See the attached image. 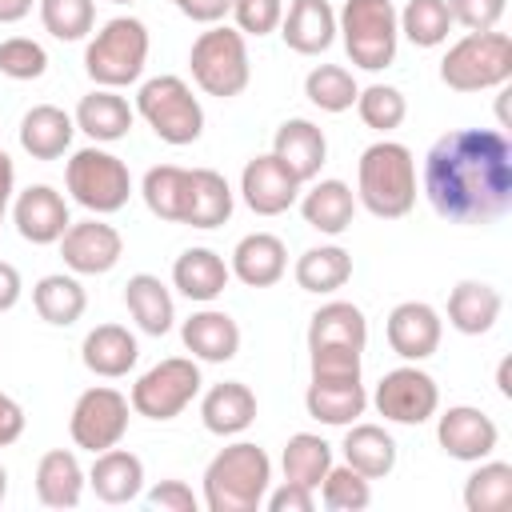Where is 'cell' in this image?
Returning a JSON list of instances; mask_svg holds the SVG:
<instances>
[{
    "mask_svg": "<svg viewBox=\"0 0 512 512\" xmlns=\"http://www.w3.org/2000/svg\"><path fill=\"white\" fill-rule=\"evenodd\" d=\"M200 420L212 436H240L256 420V392L244 380H220L204 392Z\"/></svg>",
    "mask_w": 512,
    "mask_h": 512,
    "instance_id": "23",
    "label": "cell"
},
{
    "mask_svg": "<svg viewBox=\"0 0 512 512\" xmlns=\"http://www.w3.org/2000/svg\"><path fill=\"white\" fill-rule=\"evenodd\" d=\"M136 116H144V124L172 148H184L204 132V108L180 76L144 80L136 92Z\"/></svg>",
    "mask_w": 512,
    "mask_h": 512,
    "instance_id": "8",
    "label": "cell"
},
{
    "mask_svg": "<svg viewBox=\"0 0 512 512\" xmlns=\"http://www.w3.org/2000/svg\"><path fill=\"white\" fill-rule=\"evenodd\" d=\"M188 68H192V80L204 96H220V100H232L248 88L252 80V64H248V40L228 28V24H212L208 32H200L192 40V52H188Z\"/></svg>",
    "mask_w": 512,
    "mask_h": 512,
    "instance_id": "7",
    "label": "cell"
},
{
    "mask_svg": "<svg viewBox=\"0 0 512 512\" xmlns=\"http://www.w3.org/2000/svg\"><path fill=\"white\" fill-rule=\"evenodd\" d=\"M80 360H84V368L92 376L120 380V376H128L136 368L140 344L124 324H96L80 344Z\"/></svg>",
    "mask_w": 512,
    "mask_h": 512,
    "instance_id": "22",
    "label": "cell"
},
{
    "mask_svg": "<svg viewBox=\"0 0 512 512\" xmlns=\"http://www.w3.org/2000/svg\"><path fill=\"white\" fill-rule=\"evenodd\" d=\"M72 120H76V128H80L84 136H92L96 144H112V140H124V136L132 132L136 108H128V100H124L116 88H96V92L80 96Z\"/></svg>",
    "mask_w": 512,
    "mask_h": 512,
    "instance_id": "26",
    "label": "cell"
},
{
    "mask_svg": "<svg viewBox=\"0 0 512 512\" xmlns=\"http://www.w3.org/2000/svg\"><path fill=\"white\" fill-rule=\"evenodd\" d=\"M232 276L248 288H272L288 272V248L272 232H248L232 248Z\"/></svg>",
    "mask_w": 512,
    "mask_h": 512,
    "instance_id": "21",
    "label": "cell"
},
{
    "mask_svg": "<svg viewBox=\"0 0 512 512\" xmlns=\"http://www.w3.org/2000/svg\"><path fill=\"white\" fill-rule=\"evenodd\" d=\"M140 196L148 204L152 216L168 220V224H180L184 216V196H188V168L180 164H156L144 172V184H140Z\"/></svg>",
    "mask_w": 512,
    "mask_h": 512,
    "instance_id": "40",
    "label": "cell"
},
{
    "mask_svg": "<svg viewBox=\"0 0 512 512\" xmlns=\"http://www.w3.org/2000/svg\"><path fill=\"white\" fill-rule=\"evenodd\" d=\"M496 388H500V396H512V360H508V356H504L500 368H496Z\"/></svg>",
    "mask_w": 512,
    "mask_h": 512,
    "instance_id": "56",
    "label": "cell"
},
{
    "mask_svg": "<svg viewBox=\"0 0 512 512\" xmlns=\"http://www.w3.org/2000/svg\"><path fill=\"white\" fill-rule=\"evenodd\" d=\"M200 368L192 356H168L160 364H152L136 384H132V412L148 416V420H176L200 392Z\"/></svg>",
    "mask_w": 512,
    "mask_h": 512,
    "instance_id": "10",
    "label": "cell"
},
{
    "mask_svg": "<svg viewBox=\"0 0 512 512\" xmlns=\"http://www.w3.org/2000/svg\"><path fill=\"white\" fill-rule=\"evenodd\" d=\"M320 504L328 512H364L372 504V480L360 476L352 464H332L320 480Z\"/></svg>",
    "mask_w": 512,
    "mask_h": 512,
    "instance_id": "43",
    "label": "cell"
},
{
    "mask_svg": "<svg viewBox=\"0 0 512 512\" xmlns=\"http://www.w3.org/2000/svg\"><path fill=\"white\" fill-rule=\"evenodd\" d=\"M280 468H284V480L316 492L332 468V444L316 432H296V436H288V444L280 452Z\"/></svg>",
    "mask_w": 512,
    "mask_h": 512,
    "instance_id": "38",
    "label": "cell"
},
{
    "mask_svg": "<svg viewBox=\"0 0 512 512\" xmlns=\"http://www.w3.org/2000/svg\"><path fill=\"white\" fill-rule=\"evenodd\" d=\"M304 408L312 420L332 424V428H348L352 420L364 416L368 408V392L360 380H312L304 392Z\"/></svg>",
    "mask_w": 512,
    "mask_h": 512,
    "instance_id": "31",
    "label": "cell"
},
{
    "mask_svg": "<svg viewBox=\"0 0 512 512\" xmlns=\"http://www.w3.org/2000/svg\"><path fill=\"white\" fill-rule=\"evenodd\" d=\"M292 276H296V284H300L304 292L328 296V292H336V288H344V284L352 280V252H344L340 244L308 248V252H300Z\"/></svg>",
    "mask_w": 512,
    "mask_h": 512,
    "instance_id": "37",
    "label": "cell"
},
{
    "mask_svg": "<svg viewBox=\"0 0 512 512\" xmlns=\"http://www.w3.org/2000/svg\"><path fill=\"white\" fill-rule=\"evenodd\" d=\"M148 28L136 16H112L84 48V72L100 88H128L148 64Z\"/></svg>",
    "mask_w": 512,
    "mask_h": 512,
    "instance_id": "4",
    "label": "cell"
},
{
    "mask_svg": "<svg viewBox=\"0 0 512 512\" xmlns=\"http://www.w3.org/2000/svg\"><path fill=\"white\" fill-rule=\"evenodd\" d=\"M452 12V24H464L468 32H488L500 24L508 0H444Z\"/></svg>",
    "mask_w": 512,
    "mask_h": 512,
    "instance_id": "49",
    "label": "cell"
},
{
    "mask_svg": "<svg viewBox=\"0 0 512 512\" xmlns=\"http://www.w3.org/2000/svg\"><path fill=\"white\" fill-rule=\"evenodd\" d=\"M188 20L196 24H220L232 12V0H172Z\"/></svg>",
    "mask_w": 512,
    "mask_h": 512,
    "instance_id": "53",
    "label": "cell"
},
{
    "mask_svg": "<svg viewBox=\"0 0 512 512\" xmlns=\"http://www.w3.org/2000/svg\"><path fill=\"white\" fill-rule=\"evenodd\" d=\"M32 308H36V316H40L44 324L68 328V324H76V320L84 316L88 292H84V284L76 280V272H72V276L52 272V276H40V280H36V288H32Z\"/></svg>",
    "mask_w": 512,
    "mask_h": 512,
    "instance_id": "35",
    "label": "cell"
},
{
    "mask_svg": "<svg viewBox=\"0 0 512 512\" xmlns=\"http://www.w3.org/2000/svg\"><path fill=\"white\" fill-rule=\"evenodd\" d=\"M12 220L28 244H60V236L72 224L68 200L52 184H28L12 204Z\"/></svg>",
    "mask_w": 512,
    "mask_h": 512,
    "instance_id": "17",
    "label": "cell"
},
{
    "mask_svg": "<svg viewBox=\"0 0 512 512\" xmlns=\"http://www.w3.org/2000/svg\"><path fill=\"white\" fill-rule=\"evenodd\" d=\"M436 440L440 448L452 456V460H464V464H476V460H488L500 444V428L492 416H484L480 408L472 404H452L436 416Z\"/></svg>",
    "mask_w": 512,
    "mask_h": 512,
    "instance_id": "14",
    "label": "cell"
},
{
    "mask_svg": "<svg viewBox=\"0 0 512 512\" xmlns=\"http://www.w3.org/2000/svg\"><path fill=\"white\" fill-rule=\"evenodd\" d=\"M372 404L392 424H424L440 408V388L424 368L400 364V368L380 376V384L372 392Z\"/></svg>",
    "mask_w": 512,
    "mask_h": 512,
    "instance_id": "12",
    "label": "cell"
},
{
    "mask_svg": "<svg viewBox=\"0 0 512 512\" xmlns=\"http://www.w3.org/2000/svg\"><path fill=\"white\" fill-rule=\"evenodd\" d=\"M336 32L344 40L348 60L364 72H380L396 60L400 20L392 0H344L336 16Z\"/></svg>",
    "mask_w": 512,
    "mask_h": 512,
    "instance_id": "6",
    "label": "cell"
},
{
    "mask_svg": "<svg viewBox=\"0 0 512 512\" xmlns=\"http://www.w3.org/2000/svg\"><path fill=\"white\" fill-rule=\"evenodd\" d=\"M128 396L108 388V384H96V388H84L72 404V416H68V432H72V444L84 448V452H104V448H116L128 432Z\"/></svg>",
    "mask_w": 512,
    "mask_h": 512,
    "instance_id": "11",
    "label": "cell"
},
{
    "mask_svg": "<svg viewBox=\"0 0 512 512\" xmlns=\"http://www.w3.org/2000/svg\"><path fill=\"white\" fill-rule=\"evenodd\" d=\"M36 0H0V24H20Z\"/></svg>",
    "mask_w": 512,
    "mask_h": 512,
    "instance_id": "55",
    "label": "cell"
},
{
    "mask_svg": "<svg viewBox=\"0 0 512 512\" xmlns=\"http://www.w3.org/2000/svg\"><path fill=\"white\" fill-rule=\"evenodd\" d=\"M300 216L308 228L324 232V236H340L352 228L356 216V192L344 180H316L304 196H300Z\"/></svg>",
    "mask_w": 512,
    "mask_h": 512,
    "instance_id": "30",
    "label": "cell"
},
{
    "mask_svg": "<svg viewBox=\"0 0 512 512\" xmlns=\"http://www.w3.org/2000/svg\"><path fill=\"white\" fill-rule=\"evenodd\" d=\"M232 280V268L224 264L220 252L212 248H184L172 264V284L180 296L196 300V304H212Z\"/></svg>",
    "mask_w": 512,
    "mask_h": 512,
    "instance_id": "28",
    "label": "cell"
},
{
    "mask_svg": "<svg viewBox=\"0 0 512 512\" xmlns=\"http://www.w3.org/2000/svg\"><path fill=\"white\" fill-rule=\"evenodd\" d=\"M4 496H8V468L0 464V504H4Z\"/></svg>",
    "mask_w": 512,
    "mask_h": 512,
    "instance_id": "57",
    "label": "cell"
},
{
    "mask_svg": "<svg viewBox=\"0 0 512 512\" xmlns=\"http://www.w3.org/2000/svg\"><path fill=\"white\" fill-rule=\"evenodd\" d=\"M320 344H344V348H360L368 344V320L352 300H328L312 312L308 320V348Z\"/></svg>",
    "mask_w": 512,
    "mask_h": 512,
    "instance_id": "36",
    "label": "cell"
},
{
    "mask_svg": "<svg viewBox=\"0 0 512 512\" xmlns=\"http://www.w3.org/2000/svg\"><path fill=\"white\" fill-rule=\"evenodd\" d=\"M400 36H408L416 48H440L452 32V12L444 0H408L404 12H396Z\"/></svg>",
    "mask_w": 512,
    "mask_h": 512,
    "instance_id": "42",
    "label": "cell"
},
{
    "mask_svg": "<svg viewBox=\"0 0 512 512\" xmlns=\"http://www.w3.org/2000/svg\"><path fill=\"white\" fill-rule=\"evenodd\" d=\"M24 436V408L0 388V448L16 444Z\"/></svg>",
    "mask_w": 512,
    "mask_h": 512,
    "instance_id": "52",
    "label": "cell"
},
{
    "mask_svg": "<svg viewBox=\"0 0 512 512\" xmlns=\"http://www.w3.org/2000/svg\"><path fill=\"white\" fill-rule=\"evenodd\" d=\"M40 4V24L48 36L72 44L84 40L96 24V0H36Z\"/></svg>",
    "mask_w": 512,
    "mask_h": 512,
    "instance_id": "44",
    "label": "cell"
},
{
    "mask_svg": "<svg viewBox=\"0 0 512 512\" xmlns=\"http://www.w3.org/2000/svg\"><path fill=\"white\" fill-rule=\"evenodd\" d=\"M356 76L344 68V64H316L308 76H304V96L320 108V112H348L356 104Z\"/></svg>",
    "mask_w": 512,
    "mask_h": 512,
    "instance_id": "41",
    "label": "cell"
},
{
    "mask_svg": "<svg viewBox=\"0 0 512 512\" xmlns=\"http://www.w3.org/2000/svg\"><path fill=\"white\" fill-rule=\"evenodd\" d=\"M300 188L304 184L272 152L252 156L244 164V172H240V196H244V204L256 216H280V212H288L300 200Z\"/></svg>",
    "mask_w": 512,
    "mask_h": 512,
    "instance_id": "16",
    "label": "cell"
},
{
    "mask_svg": "<svg viewBox=\"0 0 512 512\" xmlns=\"http://www.w3.org/2000/svg\"><path fill=\"white\" fill-rule=\"evenodd\" d=\"M420 188L448 224H492L512 208V144L496 128H452L424 156Z\"/></svg>",
    "mask_w": 512,
    "mask_h": 512,
    "instance_id": "1",
    "label": "cell"
},
{
    "mask_svg": "<svg viewBox=\"0 0 512 512\" xmlns=\"http://www.w3.org/2000/svg\"><path fill=\"white\" fill-rule=\"evenodd\" d=\"M180 340L192 352V360L228 364L240 352V324L220 308H200L180 324Z\"/></svg>",
    "mask_w": 512,
    "mask_h": 512,
    "instance_id": "19",
    "label": "cell"
},
{
    "mask_svg": "<svg viewBox=\"0 0 512 512\" xmlns=\"http://www.w3.org/2000/svg\"><path fill=\"white\" fill-rule=\"evenodd\" d=\"M232 20L240 36H268L284 20V0H232Z\"/></svg>",
    "mask_w": 512,
    "mask_h": 512,
    "instance_id": "48",
    "label": "cell"
},
{
    "mask_svg": "<svg viewBox=\"0 0 512 512\" xmlns=\"http://www.w3.org/2000/svg\"><path fill=\"white\" fill-rule=\"evenodd\" d=\"M0 72L8 80H40L48 72V52L32 36H8L0 40Z\"/></svg>",
    "mask_w": 512,
    "mask_h": 512,
    "instance_id": "46",
    "label": "cell"
},
{
    "mask_svg": "<svg viewBox=\"0 0 512 512\" xmlns=\"http://www.w3.org/2000/svg\"><path fill=\"white\" fill-rule=\"evenodd\" d=\"M64 184L72 192V200L80 208H88L92 216H112L128 204L132 196V176L128 164L104 148H80L72 152L68 168H64Z\"/></svg>",
    "mask_w": 512,
    "mask_h": 512,
    "instance_id": "9",
    "label": "cell"
},
{
    "mask_svg": "<svg viewBox=\"0 0 512 512\" xmlns=\"http://www.w3.org/2000/svg\"><path fill=\"white\" fill-rule=\"evenodd\" d=\"M464 508L468 512H508L512 508V464L476 460V472L464 480Z\"/></svg>",
    "mask_w": 512,
    "mask_h": 512,
    "instance_id": "39",
    "label": "cell"
},
{
    "mask_svg": "<svg viewBox=\"0 0 512 512\" xmlns=\"http://www.w3.org/2000/svg\"><path fill=\"white\" fill-rule=\"evenodd\" d=\"M108 4H132V0H108Z\"/></svg>",
    "mask_w": 512,
    "mask_h": 512,
    "instance_id": "59",
    "label": "cell"
},
{
    "mask_svg": "<svg viewBox=\"0 0 512 512\" xmlns=\"http://www.w3.org/2000/svg\"><path fill=\"white\" fill-rule=\"evenodd\" d=\"M500 308H504V296L488 280H460L448 292V324L460 336H484V332H492V324L500 320Z\"/></svg>",
    "mask_w": 512,
    "mask_h": 512,
    "instance_id": "29",
    "label": "cell"
},
{
    "mask_svg": "<svg viewBox=\"0 0 512 512\" xmlns=\"http://www.w3.org/2000/svg\"><path fill=\"white\" fill-rule=\"evenodd\" d=\"M356 204L380 220H400L416 204V160L396 140H376L356 160Z\"/></svg>",
    "mask_w": 512,
    "mask_h": 512,
    "instance_id": "3",
    "label": "cell"
},
{
    "mask_svg": "<svg viewBox=\"0 0 512 512\" xmlns=\"http://www.w3.org/2000/svg\"><path fill=\"white\" fill-rule=\"evenodd\" d=\"M280 36L296 56H320L336 40V12L328 0H292L280 20Z\"/></svg>",
    "mask_w": 512,
    "mask_h": 512,
    "instance_id": "20",
    "label": "cell"
},
{
    "mask_svg": "<svg viewBox=\"0 0 512 512\" xmlns=\"http://www.w3.org/2000/svg\"><path fill=\"white\" fill-rule=\"evenodd\" d=\"M60 256H64L68 272H76V276H104L120 264L124 236L112 224H104L100 216H88L80 224H68V232L60 236Z\"/></svg>",
    "mask_w": 512,
    "mask_h": 512,
    "instance_id": "13",
    "label": "cell"
},
{
    "mask_svg": "<svg viewBox=\"0 0 512 512\" xmlns=\"http://www.w3.org/2000/svg\"><path fill=\"white\" fill-rule=\"evenodd\" d=\"M232 204H236V196H232L228 180L216 168H188V196H184L180 224L204 228V232L208 228H220V224H228Z\"/></svg>",
    "mask_w": 512,
    "mask_h": 512,
    "instance_id": "25",
    "label": "cell"
},
{
    "mask_svg": "<svg viewBox=\"0 0 512 512\" xmlns=\"http://www.w3.org/2000/svg\"><path fill=\"white\" fill-rule=\"evenodd\" d=\"M384 336H388V348L408 360V364H420L428 360L436 348H440V336H444V320L432 304L424 300H404L388 312V324H384Z\"/></svg>",
    "mask_w": 512,
    "mask_h": 512,
    "instance_id": "15",
    "label": "cell"
},
{
    "mask_svg": "<svg viewBox=\"0 0 512 512\" xmlns=\"http://www.w3.org/2000/svg\"><path fill=\"white\" fill-rule=\"evenodd\" d=\"M344 464H352L360 476L368 480H384L392 468H396V440L388 428L380 424H360L352 420L348 432H344Z\"/></svg>",
    "mask_w": 512,
    "mask_h": 512,
    "instance_id": "34",
    "label": "cell"
},
{
    "mask_svg": "<svg viewBox=\"0 0 512 512\" xmlns=\"http://www.w3.org/2000/svg\"><path fill=\"white\" fill-rule=\"evenodd\" d=\"M440 80L452 92L504 88L512 80V36L496 28L460 36L440 60Z\"/></svg>",
    "mask_w": 512,
    "mask_h": 512,
    "instance_id": "5",
    "label": "cell"
},
{
    "mask_svg": "<svg viewBox=\"0 0 512 512\" xmlns=\"http://www.w3.org/2000/svg\"><path fill=\"white\" fill-rule=\"evenodd\" d=\"M264 504H268V512H312L316 508V492L304 488V484L284 480L280 488H268Z\"/></svg>",
    "mask_w": 512,
    "mask_h": 512,
    "instance_id": "51",
    "label": "cell"
},
{
    "mask_svg": "<svg viewBox=\"0 0 512 512\" xmlns=\"http://www.w3.org/2000/svg\"><path fill=\"white\" fill-rule=\"evenodd\" d=\"M84 484H88V476H84L76 452L52 448V452L40 456V464H36V496H40V504L76 508L80 496H84Z\"/></svg>",
    "mask_w": 512,
    "mask_h": 512,
    "instance_id": "32",
    "label": "cell"
},
{
    "mask_svg": "<svg viewBox=\"0 0 512 512\" xmlns=\"http://www.w3.org/2000/svg\"><path fill=\"white\" fill-rule=\"evenodd\" d=\"M88 484L104 504H128L144 492V460L120 444L104 448L88 468Z\"/></svg>",
    "mask_w": 512,
    "mask_h": 512,
    "instance_id": "24",
    "label": "cell"
},
{
    "mask_svg": "<svg viewBox=\"0 0 512 512\" xmlns=\"http://www.w3.org/2000/svg\"><path fill=\"white\" fill-rule=\"evenodd\" d=\"M4 208H8V200H0V220H4Z\"/></svg>",
    "mask_w": 512,
    "mask_h": 512,
    "instance_id": "58",
    "label": "cell"
},
{
    "mask_svg": "<svg viewBox=\"0 0 512 512\" xmlns=\"http://www.w3.org/2000/svg\"><path fill=\"white\" fill-rule=\"evenodd\" d=\"M272 488V460L260 444L236 440L220 448L204 468L208 512H256Z\"/></svg>",
    "mask_w": 512,
    "mask_h": 512,
    "instance_id": "2",
    "label": "cell"
},
{
    "mask_svg": "<svg viewBox=\"0 0 512 512\" xmlns=\"http://www.w3.org/2000/svg\"><path fill=\"white\" fill-rule=\"evenodd\" d=\"M76 120L56 104H36L20 116V148L32 160H60L72 148Z\"/></svg>",
    "mask_w": 512,
    "mask_h": 512,
    "instance_id": "27",
    "label": "cell"
},
{
    "mask_svg": "<svg viewBox=\"0 0 512 512\" xmlns=\"http://www.w3.org/2000/svg\"><path fill=\"white\" fill-rule=\"evenodd\" d=\"M20 292H24V284H20V272H16L8 260H0V312L16 308Z\"/></svg>",
    "mask_w": 512,
    "mask_h": 512,
    "instance_id": "54",
    "label": "cell"
},
{
    "mask_svg": "<svg viewBox=\"0 0 512 512\" xmlns=\"http://www.w3.org/2000/svg\"><path fill=\"white\" fill-rule=\"evenodd\" d=\"M352 108L360 112V120H364L372 132H384V136H388L392 128H400L404 116H408V100H404V92L392 88V84H368V88H360Z\"/></svg>",
    "mask_w": 512,
    "mask_h": 512,
    "instance_id": "45",
    "label": "cell"
},
{
    "mask_svg": "<svg viewBox=\"0 0 512 512\" xmlns=\"http://www.w3.org/2000/svg\"><path fill=\"white\" fill-rule=\"evenodd\" d=\"M308 368L312 380H360V348H344V344L308 348Z\"/></svg>",
    "mask_w": 512,
    "mask_h": 512,
    "instance_id": "47",
    "label": "cell"
},
{
    "mask_svg": "<svg viewBox=\"0 0 512 512\" xmlns=\"http://www.w3.org/2000/svg\"><path fill=\"white\" fill-rule=\"evenodd\" d=\"M148 504L160 508V512H196L200 508L196 492L184 480H160V484H152L148 488Z\"/></svg>",
    "mask_w": 512,
    "mask_h": 512,
    "instance_id": "50",
    "label": "cell"
},
{
    "mask_svg": "<svg viewBox=\"0 0 512 512\" xmlns=\"http://www.w3.org/2000/svg\"><path fill=\"white\" fill-rule=\"evenodd\" d=\"M124 304H128V316L140 324V332H148V336L172 332L176 304H172V292L164 288L160 276H152V272L128 276V284H124Z\"/></svg>",
    "mask_w": 512,
    "mask_h": 512,
    "instance_id": "33",
    "label": "cell"
},
{
    "mask_svg": "<svg viewBox=\"0 0 512 512\" xmlns=\"http://www.w3.org/2000/svg\"><path fill=\"white\" fill-rule=\"evenodd\" d=\"M272 156L300 180V184H312L328 160V140L320 132V124L304 120V116H292L276 128L272 136Z\"/></svg>",
    "mask_w": 512,
    "mask_h": 512,
    "instance_id": "18",
    "label": "cell"
}]
</instances>
